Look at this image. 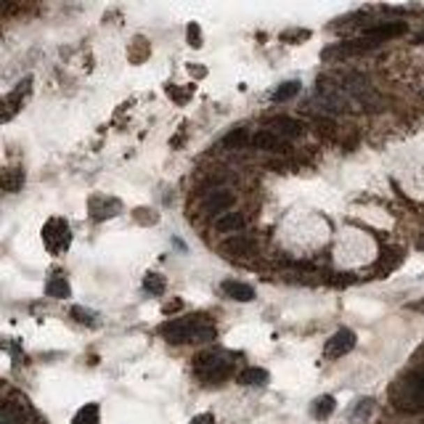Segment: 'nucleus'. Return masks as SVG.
Masks as SVG:
<instances>
[{"instance_id":"11","label":"nucleus","mask_w":424,"mask_h":424,"mask_svg":"<svg viewBox=\"0 0 424 424\" xmlns=\"http://www.w3.org/2000/svg\"><path fill=\"white\" fill-rule=\"evenodd\" d=\"M223 252H228V255H236V257H244V255H252L255 252V241H250V238H244V236H234V238H228L223 244Z\"/></svg>"},{"instance_id":"24","label":"nucleus","mask_w":424,"mask_h":424,"mask_svg":"<svg viewBox=\"0 0 424 424\" xmlns=\"http://www.w3.org/2000/svg\"><path fill=\"white\" fill-rule=\"evenodd\" d=\"M188 424H215V416H212V414H199V416H194Z\"/></svg>"},{"instance_id":"21","label":"nucleus","mask_w":424,"mask_h":424,"mask_svg":"<svg viewBox=\"0 0 424 424\" xmlns=\"http://www.w3.org/2000/svg\"><path fill=\"white\" fill-rule=\"evenodd\" d=\"M374 409V400L366 397V400H361L356 409H353V422H366L369 419V411Z\"/></svg>"},{"instance_id":"19","label":"nucleus","mask_w":424,"mask_h":424,"mask_svg":"<svg viewBox=\"0 0 424 424\" xmlns=\"http://www.w3.org/2000/svg\"><path fill=\"white\" fill-rule=\"evenodd\" d=\"M29 85H32V80L26 77L24 82H19V88H16V91H13L11 96L6 98V106H8V112H6V119H11V114H13V109H16V104H19L22 98H24L26 93H29Z\"/></svg>"},{"instance_id":"23","label":"nucleus","mask_w":424,"mask_h":424,"mask_svg":"<svg viewBox=\"0 0 424 424\" xmlns=\"http://www.w3.org/2000/svg\"><path fill=\"white\" fill-rule=\"evenodd\" d=\"M241 141H244V128H236L223 138V146H238Z\"/></svg>"},{"instance_id":"17","label":"nucleus","mask_w":424,"mask_h":424,"mask_svg":"<svg viewBox=\"0 0 424 424\" xmlns=\"http://www.w3.org/2000/svg\"><path fill=\"white\" fill-rule=\"evenodd\" d=\"M22 186H24V170H19V167H8V170L3 172V188H6L8 194L22 191Z\"/></svg>"},{"instance_id":"25","label":"nucleus","mask_w":424,"mask_h":424,"mask_svg":"<svg viewBox=\"0 0 424 424\" xmlns=\"http://www.w3.org/2000/svg\"><path fill=\"white\" fill-rule=\"evenodd\" d=\"M194 38V48H202V40H199V26L197 24H191L188 26V40Z\"/></svg>"},{"instance_id":"12","label":"nucleus","mask_w":424,"mask_h":424,"mask_svg":"<svg viewBox=\"0 0 424 424\" xmlns=\"http://www.w3.org/2000/svg\"><path fill=\"white\" fill-rule=\"evenodd\" d=\"M45 294L53 297V300H66V297H72V287H69V281L64 276H53L45 284Z\"/></svg>"},{"instance_id":"2","label":"nucleus","mask_w":424,"mask_h":424,"mask_svg":"<svg viewBox=\"0 0 424 424\" xmlns=\"http://www.w3.org/2000/svg\"><path fill=\"white\" fill-rule=\"evenodd\" d=\"M390 400L403 414L424 411V369L409 371L406 377H400L390 390Z\"/></svg>"},{"instance_id":"22","label":"nucleus","mask_w":424,"mask_h":424,"mask_svg":"<svg viewBox=\"0 0 424 424\" xmlns=\"http://www.w3.org/2000/svg\"><path fill=\"white\" fill-rule=\"evenodd\" d=\"M72 316L77 318L80 324H96V313H93V310H88V308H80V305H75V308H72Z\"/></svg>"},{"instance_id":"10","label":"nucleus","mask_w":424,"mask_h":424,"mask_svg":"<svg viewBox=\"0 0 424 424\" xmlns=\"http://www.w3.org/2000/svg\"><path fill=\"white\" fill-rule=\"evenodd\" d=\"M215 228L220 234H238L244 228V218L238 212H225V215H218L215 218Z\"/></svg>"},{"instance_id":"6","label":"nucleus","mask_w":424,"mask_h":424,"mask_svg":"<svg viewBox=\"0 0 424 424\" xmlns=\"http://www.w3.org/2000/svg\"><path fill=\"white\" fill-rule=\"evenodd\" d=\"M356 347V334L350 329H340L334 331L326 342V358H342L347 356L350 350Z\"/></svg>"},{"instance_id":"3","label":"nucleus","mask_w":424,"mask_h":424,"mask_svg":"<svg viewBox=\"0 0 424 424\" xmlns=\"http://www.w3.org/2000/svg\"><path fill=\"white\" fill-rule=\"evenodd\" d=\"M197 377L204 379V382H223L231 377V369H234V361L228 353L223 350H210V353H202L197 358Z\"/></svg>"},{"instance_id":"18","label":"nucleus","mask_w":424,"mask_h":424,"mask_svg":"<svg viewBox=\"0 0 424 424\" xmlns=\"http://www.w3.org/2000/svg\"><path fill=\"white\" fill-rule=\"evenodd\" d=\"M303 91V85H300V80H289V82H284V85H278L276 93H273V101H289V98H294L297 93Z\"/></svg>"},{"instance_id":"7","label":"nucleus","mask_w":424,"mask_h":424,"mask_svg":"<svg viewBox=\"0 0 424 424\" xmlns=\"http://www.w3.org/2000/svg\"><path fill=\"white\" fill-rule=\"evenodd\" d=\"M220 289L228 300H236V303H252L255 300V289H252L250 284H244V281H234V278H228L220 284Z\"/></svg>"},{"instance_id":"16","label":"nucleus","mask_w":424,"mask_h":424,"mask_svg":"<svg viewBox=\"0 0 424 424\" xmlns=\"http://www.w3.org/2000/svg\"><path fill=\"white\" fill-rule=\"evenodd\" d=\"M334 409H337V400L331 395H321L313 400V409H310V414L316 416V419H329L331 414H334Z\"/></svg>"},{"instance_id":"20","label":"nucleus","mask_w":424,"mask_h":424,"mask_svg":"<svg viewBox=\"0 0 424 424\" xmlns=\"http://www.w3.org/2000/svg\"><path fill=\"white\" fill-rule=\"evenodd\" d=\"M144 289L149 292V294H165V278L159 276V273H146L144 278Z\"/></svg>"},{"instance_id":"15","label":"nucleus","mask_w":424,"mask_h":424,"mask_svg":"<svg viewBox=\"0 0 424 424\" xmlns=\"http://www.w3.org/2000/svg\"><path fill=\"white\" fill-rule=\"evenodd\" d=\"M98 422H101L98 403H85V406L75 414V419H72V424H98Z\"/></svg>"},{"instance_id":"1","label":"nucleus","mask_w":424,"mask_h":424,"mask_svg":"<svg viewBox=\"0 0 424 424\" xmlns=\"http://www.w3.org/2000/svg\"><path fill=\"white\" fill-rule=\"evenodd\" d=\"M162 337L172 344L183 342H210L215 340V324L204 316H183L172 318L162 326Z\"/></svg>"},{"instance_id":"4","label":"nucleus","mask_w":424,"mask_h":424,"mask_svg":"<svg viewBox=\"0 0 424 424\" xmlns=\"http://www.w3.org/2000/svg\"><path fill=\"white\" fill-rule=\"evenodd\" d=\"M43 241L48 244V250H51V252L66 250V247H69V241H72L66 220H61V218H53V220H48V223H45V228H43Z\"/></svg>"},{"instance_id":"26","label":"nucleus","mask_w":424,"mask_h":424,"mask_svg":"<svg viewBox=\"0 0 424 424\" xmlns=\"http://www.w3.org/2000/svg\"><path fill=\"white\" fill-rule=\"evenodd\" d=\"M414 43H416V45H424V32H419V35L414 38Z\"/></svg>"},{"instance_id":"9","label":"nucleus","mask_w":424,"mask_h":424,"mask_svg":"<svg viewBox=\"0 0 424 424\" xmlns=\"http://www.w3.org/2000/svg\"><path fill=\"white\" fill-rule=\"evenodd\" d=\"M234 207V197L228 191H212L210 197L204 199V210L207 212H218V215H225V212Z\"/></svg>"},{"instance_id":"13","label":"nucleus","mask_w":424,"mask_h":424,"mask_svg":"<svg viewBox=\"0 0 424 424\" xmlns=\"http://www.w3.org/2000/svg\"><path fill=\"white\" fill-rule=\"evenodd\" d=\"M271 128H276V132H284V135H303L305 125L294 117H276L271 119Z\"/></svg>"},{"instance_id":"14","label":"nucleus","mask_w":424,"mask_h":424,"mask_svg":"<svg viewBox=\"0 0 424 424\" xmlns=\"http://www.w3.org/2000/svg\"><path fill=\"white\" fill-rule=\"evenodd\" d=\"M236 379H238V384H247V387H252V384L263 387V384H268V371L260 369V366H250V369L241 371Z\"/></svg>"},{"instance_id":"8","label":"nucleus","mask_w":424,"mask_h":424,"mask_svg":"<svg viewBox=\"0 0 424 424\" xmlns=\"http://www.w3.org/2000/svg\"><path fill=\"white\" fill-rule=\"evenodd\" d=\"M250 144L260 151H287V144L278 138L276 132H268V130H260L255 132L250 138Z\"/></svg>"},{"instance_id":"5","label":"nucleus","mask_w":424,"mask_h":424,"mask_svg":"<svg viewBox=\"0 0 424 424\" xmlns=\"http://www.w3.org/2000/svg\"><path fill=\"white\" fill-rule=\"evenodd\" d=\"M409 32V26L406 22H384V24H374L369 26L366 32H363V38L371 40V43H384V40H393V38H400V35H406Z\"/></svg>"}]
</instances>
